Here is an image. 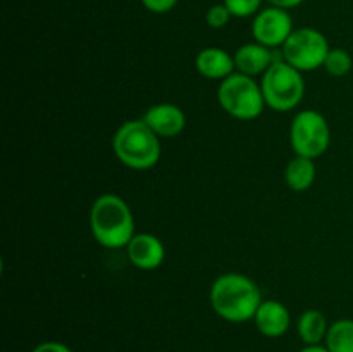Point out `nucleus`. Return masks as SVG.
<instances>
[{"label": "nucleus", "instance_id": "nucleus-21", "mask_svg": "<svg viewBox=\"0 0 353 352\" xmlns=\"http://www.w3.org/2000/svg\"><path fill=\"white\" fill-rule=\"evenodd\" d=\"M31 352H74V351H72L69 345L62 344V342L47 340V342H41V344H38Z\"/></svg>", "mask_w": 353, "mask_h": 352}, {"label": "nucleus", "instance_id": "nucleus-15", "mask_svg": "<svg viewBox=\"0 0 353 352\" xmlns=\"http://www.w3.org/2000/svg\"><path fill=\"white\" fill-rule=\"evenodd\" d=\"M327 324L326 316L317 309H307L305 313L300 314L299 323H296V333L303 345H321L326 340Z\"/></svg>", "mask_w": 353, "mask_h": 352}, {"label": "nucleus", "instance_id": "nucleus-19", "mask_svg": "<svg viewBox=\"0 0 353 352\" xmlns=\"http://www.w3.org/2000/svg\"><path fill=\"white\" fill-rule=\"evenodd\" d=\"M231 17H233V14L230 12V9L224 3H214L205 12L207 24L210 28H214V30H221V28L226 26L231 21Z\"/></svg>", "mask_w": 353, "mask_h": 352}, {"label": "nucleus", "instance_id": "nucleus-4", "mask_svg": "<svg viewBox=\"0 0 353 352\" xmlns=\"http://www.w3.org/2000/svg\"><path fill=\"white\" fill-rule=\"evenodd\" d=\"M262 93L265 106L276 113H288L300 106L305 95L303 72L290 66L288 62L274 61L271 68L262 75Z\"/></svg>", "mask_w": 353, "mask_h": 352}, {"label": "nucleus", "instance_id": "nucleus-11", "mask_svg": "<svg viewBox=\"0 0 353 352\" xmlns=\"http://www.w3.org/2000/svg\"><path fill=\"white\" fill-rule=\"evenodd\" d=\"M254 323L264 337L279 338L290 330L292 314L279 300H262L261 307L255 313Z\"/></svg>", "mask_w": 353, "mask_h": 352}, {"label": "nucleus", "instance_id": "nucleus-12", "mask_svg": "<svg viewBox=\"0 0 353 352\" xmlns=\"http://www.w3.org/2000/svg\"><path fill=\"white\" fill-rule=\"evenodd\" d=\"M274 61L276 57L272 48L265 47V45L259 43V41L241 45L234 52V66H236V71L252 76V78H255L259 75H264Z\"/></svg>", "mask_w": 353, "mask_h": 352}, {"label": "nucleus", "instance_id": "nucleus-8", "mask_svg": "<svg viewBox=\"0 0 353 352\" xmlns=\"http://www.w3.org/2000/svg\"><path fill=\"white\" fill-rule=\"evenodd\" d=\"M293 31L295 28H293V19L288 10L274 6L259 10L252 23V35L255 41L269 48L283 47Z\"/></svg>", "mask_w": 353, "mask_h": 352}, {"label": "nucleus", "instance_id": "nucleus-2", "mask_svg": "<svg viewBox=\"0 0 353 352\" xmlns=\"http://www.w3.org/2000/svg\"><path fill=\"white\" fill-rule=\"evenodd\" d=\"M90 230L93 238L102 247L117 248L128 247L134 237V217L126 200L114 193H103L90 209Z\"/></svg>", "mask_w": 353, "mask_h": 352}, {"label": "nucleus", "instance_id": "nucleus-5", "mask_svg": "<svg viewBox=\"0 0 353 352\" xmlns=\"http://www.w3.org/2000/svg\"><path fill=\"white\" fill-rule=\"evenodd\" d=\"M217 100L224 113L240 121L257 119L268 107L261 83L238 71L221 81L217 88Z\"/></svg>", "mask_w": 353, "mask_h": 352}, {"label": "nucleus", "instance_id": "nucleus-17", "mask_svg": "<svg viewBox=\"0 0 353 352\" xmlns=\"http://www.w3.org/2000/svg\"><path fill=\"white\" fill-rule=\"evenodd\" d=\"M352 66L353 59L345 48H331L323 68L326 69L327 75L334 76V78H341V76H347L352 71Z\"/></svg>", "mask_w": 353, "mask_h": 352}, {"label": "nucleus", "instance_id": "nucleus-23", "mask_svg": "<svg viewBox=\"0 0 353 352\" xmlns=\"http://www.w3.org/2000/svg\"><path fill=\"white\" fill-rule=\"evenodd\" d=\"M300 352H330L326 349V345L321 344V345H303V349Z\"/></svg>", "mask_w": 353, "mask_h": 352}, {"label": "nucleus", "instance_id": "nucleus-22", "mask_svg": "<svg viewBox=\"0 0 353 352\" xmlns=\"http://www.w3.org/2000/svg\"><path fill=\"white\" fill-rule=\"evenodd\" d=\"M268 2L271 3V6L279 7V9L290 10V9H293V7H299L300 3H303L305 0H268Z\"/></svg>", "mask_w": 353, "mask_h": 352}, {"label": "nucleus", "instance_id": "nucleus-10", "mask_svg": "<svg viewBox=\"0 0 353 352\" xmlns=\"http://www.w3.org/2000/svg\"><path fill=\"white\" fill-rule=\"evenodd\" d=\"M128 259L131 264L143 271H152L157 269L165 259V247L152 233H137L126 247Z\"/></svg>", "mask_w": 353, "mask_h": 352}, {"label": "nucleus", "instance_id": "nucleus-6", "mask_svg": "<svg viewBox=\"0 0 353 352\" xmlns=\"http://www.w3.org/2000/svg\"><path fill=\"white\" fill-rule=\"evenodd\" d=\"M290 141L296 155L310 159L321 157L331 144L330 123L317 110H300L290 126Z\"/></svg>", "mask_w": 353, "mask_h": 352}, {"label": "nucleus", "instance_id": "nucleus-1", "mask_svg": "<svg viewBox=\"0 0 353 352\" xmlns=\"http://www.w3.org/2000/svg\"><path fill=\"white\" fill-rule=\"evenodd\" d=\"M262 300L257 283L241 273H224L210 286L214 313L228 323H247L254 320Z\"/></svg>", "mask_w": 353, "mask_h": 352}, {"label": "nucleus", "instance_id": "nucleus-16", "mask_svg": "<svg viewBox=\"0 0 353 352\" xmlns=\"http://www.w3.org/2000/svg\"><path fill=\"white\" fill-rule=\"evenodd\" d=\"M324 345L330 352H353V320L343 317L331 323Z\"/></svg>", "mask_w": 353, "mask_h": 352}, {"label": "nucleus", "instance_id": "nucleus-13", "mask_svg": "<svg viewBox=\"0 0 353 352\" xmlns=\"http://www.w3.org/2000/svg\"><path fill=\"white\" fill-rule=\"evenodd\" d=\"M195 68L207 79H226L236 71L234 55L219 47H207L199 52L195 59Z\"/></svg>", "mask_w": 353, "mask_h": 352}, {"label": "nucleus", "instance_id": "nucleus-7", "mask_svg": "<svg viewBox=\"0 0 353 352\" xmlns=\"http://www.w3.org/2000/svg\"><path fill=\"white\" fill-rule=\"evenodd\" d=\"M331 47L327 38L316 28H299L281 47L283 61L302 72L323 68Z\"/></svg>", "mask_w": 353, "mask_h": 352}, {"label": "nucleus", "instance_id": "nucleus-14", "mask_svg": "<svg viewBox=\"0 0 353 352\" xmlns=\"http://www.w3.org/2000/svg\"><path fill=\"white\" fill-rule=\"evenodd\" d=\"M316 159L295 155L285 168V182L293 192H307L317 176Z\"/></svg>", "mask_w": 353, "mask_h": 352}, {"label": "nucleus", "instance_id": "nucleus-9", "mask_svg": "<svg viewBox=\"0 0 353 352\" xmlns=\"http://www.w3.org/2000/svg\"><path fill=\"white\" fill-rule=\"evenodd\" d=\"M141 119L152 128L159 138H174L183 133L186 126V116L176 104L162 102L148 107Z\"/></svg>", "mask_w": 353, "mask_h": 352}, {"label": "nucleus", "instance_id": "nucleus-3", "mask_svg": "<svg viewBox=\"0 0 353 352\" xmlns=\"http://www.w3.org/2000/svg\"><path fill=\"white\" fill-rule=\"evenodd\" d=\"M112 148L121 164L134 171L152 169L161 159V138L143 119L121 124L114 133Z\"/></svg>", "mask_w": 353, "mask_h": 352}, {"label": "nucleus", "instance_id": "nucleus-20", "mask_svg": "<svg viewBox=\"0 0 353 352\" xmlns=\"http://www.w3.org/2000/svg\"><path fill=\"white\" fill-rule=\"evenodd\" d=\"M179 0H141L143 7L154 14H165L178 6Z\"/></svg>", "mask_w": 353, "mask_h": 352}, {"label": "nucleus", "instance_id": "nucleus-18", "mask_svg": "<svg viewBox=\"0 0 353 352\" xmlns=\"http://www.w3.org/2000/svg\"><path fill=\"white\" fill-rule=\"evenodd\" d=\"M264 0H223L233 17H250L261 10Z\"/></svg>", "mask_w": 353, "mask_h": 352}]
</instances>
